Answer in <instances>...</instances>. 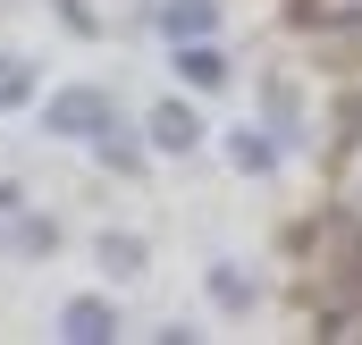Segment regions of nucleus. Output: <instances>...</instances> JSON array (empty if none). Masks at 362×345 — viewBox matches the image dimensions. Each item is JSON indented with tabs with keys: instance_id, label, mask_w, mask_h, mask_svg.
<instances>
[{
	"instance_id": "nucleus-9",
	"label": "nucleus",
	"mask_w": 362,
	"mask_h": 345,
	"mask_svg": "<svg viewBox=\"0 0 362 345\" xmlns=\"http://www.w3.org/2000/svg\"><path fill=\"white\" fill-rule=\"evenodd\" d=\"M101 269L110 278H135L144 269V236H101Z\"/></svg>"
},
{
	"instance_id": "nucleus-3",
	"label": "nucleus",
	"mask_w": 362,
	"mask_h": 345,
	"mask_svg": "<svg viewBox=\"0 0 362 345\" xmlns=\"http://www.w3.org/2000/svg\"><path fill=\"white\" fill-rule=\"evenodd\" d=\"M59 337H68V345H110V337H118V312H110L101 295H76V303L59 312Z\"/></svg>"
},
{
	"instance_id": "nucleus-8",
	"label": "nucleus",
	"mask_w": 362,
	"mask_h": 345,
	"mask_svg": "<svg viewBox=\"0 0 362 345\" xmlns=\"http://www.w3.org/2000/svg\"><path fill=\"white\" fill-rule=\"evenodd\" d=\"M25 101H34V68L17 51H0V110H25Z\"/></svg>"
},
{
	"instance_id": "nucleus-1",
	"label": "nucleus",
	"mask_w": 362,
	"mask_h": 345,
	"mask_svg": "<svg viewBox=\"0 0 362 345\" xmlns=\"http://www.w3.org/2000/svg\"><path fill=\"white\" fill-rule=\"evenodd\" d=\"M42 127H51V135H101V127H118V118H110V93L68 85V93L42 101Z\"/></svg>"
},
{
	"instance_id": "nucleus-11",
	"label": "nucleus",
	"mask_w": 362,
	"mask_h": 345,
	"mask_svg": "<svg viewBox=\"0 0 362 345\" xmlns=\"http://www.w3.org/2000/svg\"><path fill=\"white\" fill-rule=\"evenodd\" d=\"M228 160H236V169H253V177H262V169L278 160V152L262 144V135H245V127H236V135H228Z\"/></svg>"
},
{
	"instance_id": "nucleus-2",
	"label": "nucleus",
	"mask_w": 362,
	"mask_h": 345,
	"mask_svg": "<svg viewBox=\"0 0 362 345\" xmlns=\"http://www.w3.org/2000/svg\"><path fill=\"white\" fill-rule=\"evenodd\" d=\"M144 135H152V152H194V144H202V118H194V110H185L177 93H169V101H152Z\"/></svg>"
},
{
	"instance_id": "nucleus-5",
	"label": "nucleus",
	"mask_w": 362,
	"mask_h": 345,
	"mask_svg": "<svg viewBox=\"0 0 362 345\" xmlns=\"http://www.w3.org/2000/svg\"><path fill=\"white\" fill-rule=\"evenodd\" d=\"M295 25H312V34H346V25H362V0H295Z\"/></svg>"
},
{
	"instance_id": "nucleus-10",
	"label": "nucleus",
	"mask_w": 362,
	"mask_h": 345,
	"mask_svg": "<svg viewBox=\"0 0 362 345\" xmlns=\"http://www.w3.org/2000/svg\"><path fill=\"white\" fill-rule=\"evenodd\" d=\"M312 337H320V345H362V303H337V312H329Z\"/></svg>"
},
{
	"instance_id": "nucleus-6",
	"label": "nucleus",
	"mask_w": 362,
	"mask_h": 345,
	"mask_svg": "<svg viewBox=\"0 0 362 345\" xmlns=\"http://www.w3.org/2000/svg\"><path fill=\"white\" fill-rule=\"evenodd\" d=\"M211 303H219V312H245V303H253V278H245L236 261H211Z\"/></svg>"
},
{
	"instance_id": "nucleus-7",
	"label": "nucleus",
	"mask_w": 362,
	"mask_h": 345,
	"mask_svg": "<svg viewBox=\"0 0 362 345\" xmlns=\"http://www.w3.org/2000/svg\"><path fill=\"white\" fill-rule=\"evenodd\" d=\"M160 25H169V42H194V34H211V0H169V8H160Z\"/></svg>"
},
{
	"instance_id": "nucleus-4",
	"label": "nucleus",
	"mask_w": 362,
	"mask_h": 345,
	"mask_svg": "<svg viewBox=\"0 0 362 345\" xmlns=\"http://www.w3.org/2000/svg\"><path fill=\"white\" fill-rule=\"evenodd\" d=\"M177 76L185 85H228V51H219V42H211V34H194V42H177Z\"/></svg>"
}]
</instances>
